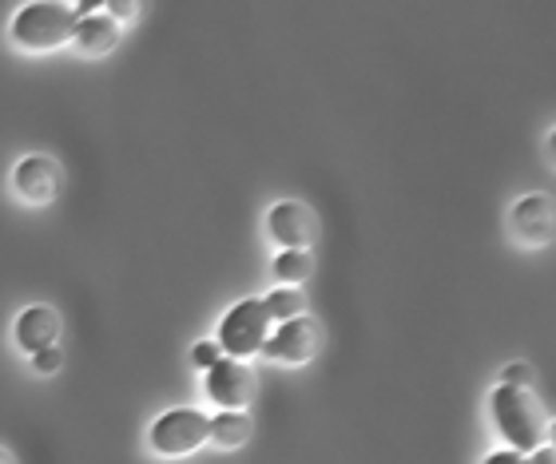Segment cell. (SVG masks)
<instances>
[{"label": "cell", "instance_id": "20", "mask_svg": "<svg viewBox=\"0 0 556 464\" xmlns=\"http://www.w3.org/2000/svg\"><path fill=\"white\" fill-rule=\"evenodd\" d=\"M533 464H553V449H548V444H541V449L533 453Z\"/></svg>", "mask_w": 556, "mask_h": 464}, {"label": "cell", "instance_id": "19", "mask_svg": "<svg viewBox=\"0 0 556 464\" xmlns=\"http://www.w3.org/2000/svg\"><path fill=\"white\" fill-rule=\"evenodd\" d=\"M485 464H529L521 453H513V449H505V453H493V456H485Z\"/></svg>", "mask_w": 556, "mask_h": 464}, {"label": "cell", "instance_id": "4", "mask_svg": "<svg viewBox=\"0 0 556 464\" xmlns=\"http://www.w3.org/2000/svg\"><path fill=\"white\" fill-rule=\"evenodd\" d=\"M207 425L211 421L199 413V409H172L163 413L155 425H151V449L163 456H187L195 453L199 444L207 441Z\"/></svg>", "mask_w": 556, "mask_h": 464}, {"label": "cell", "instance_id": "11", "mask_svg": "<svg viewBox=\"0 0 556 464\" xmlns=\"http://www.w3.org/2000/svg\"><path fill=\"white\" fill-rule=\"evenodd\" d=\"M72 40H76V48L80 52H88V56H104V52H112L119 40V24L108 16V12H88V16H80L76 21V33H72Z\"/></svg>", "mask_w": 556, "mask_h": 464}, {"label": "cell", "instance_id": "5", "mask_svg": "<svg viewBox=\"0 0 556 464\" xmlns=\"http://www.w3.org/2000/svg\"><path fill=\"white\" fill-rule=\"evenodd\" d=\"M323 346V334H318V325L311 318H290L275 330V334L263 341V353L275 361H287V365H302V361H311Z\"/></svg>", "mask_w": 556, "mask_h": 464}, {"label": "cell", "instance_id": "3", "mask_svg": "<svg viewBox=\"0 0 556 464\" xmlns=\"http://www.w3.org/2000/svg\"><path fill=\"white\" fill-rule=\"evenodd\" d=\"M270 337V313L263 298H247V302L231 306L219 325V349L231 353L235 361L263 353V341Z\"/></svg>", "mask_w": 556, "mask_h": 464}, {"label": "cell", "instance_id": "1", "mask_svg": "<svg viewBox=\"0 0 556 464\" xmlns=\"http://www.w3.org/2000/svg\"><path fill=\"white\" fill-rule=\"evenodd\" d=\"M489 413L513 453H533L548 441V413L529 385H497L489 397Z\"/></svg>", "mask_w": 556, "mask_h": 464}, {"label": "cell", "instance_id": "14", "mask_svg": "<svg viewBox=\"0 0 556 464\" xmlns=\"http://www.w3.org/2000/svg\"><path fill=\"white\" fill-rule=\"evenodd\" d=\"M263 306H267L270 322H290V318H302V310H306V298H302L299 291H290V286H278V291H270L267 298H263Z\"/></svg>", "mask_w": 556, "mask_h": 464}, {"label": "cell", "instance_id": "12", "mask_svg": "<svg viewBox=\"0 0 556 464\" xmlns=\"http://www.w3.org/2000/svg\"><path fill=\"white\" fill-rule=\"evenodd\" d=\"M207 437L219 449H239V444H247V437H251V417L247 413H219V417L207 425Z\"/></svg>", "mask_w": 556, "mask_h": 464}, {"label": "cell", "instance_id": "2", "mask_svg": "<svg viewBox=\"0 0 556 464\" xmlns=\"http://www.w3.org/2000/svg\"><path fill=\"white\" fill-rule=\"evenodd\" d=\"M72 33H76V12L68 4H56V0H40V4H28L12 16V40L21 48H33V52H48V48L68 44Z\"/></svg>", "mask_w": 556, "mask_h": 464}, {"label": "cell", "instance_id": "16", "mask_svg": "<svg viewBox=\"0 0 556 464\" xmlns=\"http://www.w3.org/2000/svg\"><path fill=\"white\" fill-rule=\"evenodd\" d=\"M60 349L52 346V349H40V353H33V365H36V373H56L60 370Z\"/></svg>", "mask_w": 556, "mask_h": 464}, {"label": "cell", "instance_id": "21", "mask_svg": "<svg viewBox=\"0 0 556 464\" xmlns=\"http://www.w3.org/2000/svg\"><path fill=\"white\" fill-rule=\"evenodd\" d=\"M0 464H12V456H9V449H0Z\"/></svg>", "mask_w": 556, "mask_h": 464}, {"label": "cell", "instance_id": "9", "mask_svg": "<svg viewBox=\"0 0 556 464\" xmlns=\"http://www.w3.org/2000/svg\"><path fill=\"white\" fill-rule=\"evenodd\" d=\"M56 341H60V313L52 306H28L16 318V346L21 349L40 353V349H52Z\"/></svg>", "mask_w": 556, "mask_h": 464}, {"label": "cell", "instance_id": "18", "mask_svg": "<svg viewBox=\"0 0 556 464\" xmlns=\"http://www.w3.org/2000/svg\"><path fill=\"white\" fill-rule=\"evenodd\" d=\"M108 16H112V21H131V16H136V4H131V0H108Z\"/></svg>", "mask_w": 556, "mask_h": 464}, {"label": "cell", "instance_id": "15", "mask_svg": "<svg viewBox=\"0 0 556 464\" xmlns=\"http://www.w3.org/2000/svg\"><path fill=\"white\" fill-rule=\"evenodd\" d=\"M191 358H195V365H203V370H211L215 361L223 358V349L215 346V341H199L195 349H191Z\"/></svg>", "mask_w": 556, "mask_h": 464}, {"label": "cell", "instance_id": "7", "mask_svg": "<svg viewBox=\"0 0 556 464\" xmlns=\"http://www.w3.org/2000/svg\"><path fill=\"white\" fill-rule=\"evenodd\" d=\"M207 394L211 401H219L223 409H243L251 397H255V373L247 370L243 361L219 358L207 370Z\"/></svg>", "mask_w": 556, "mask_h": 464}, {"label": "cell", "instance_id": "17", "mask_svg": "<svg viewBox=\"0 0 556 464\" xmlns=\"http://www.w3.org/2000/svg\"><path fill=\"white\" fill-rule=\"evenodd\" d=\"M525 382H533V365H525V361L505 365V385H525Z\"/></svg>", "mask_w": 556, "mask_h": 464}, {"label": "cell", "instance_id": "6", "mask_svg": "<svg viewBox=\"0 0 556 464\" xmlns=\"http://www.w3.org/2000/svg\"><path fill=\"white\" fill-rule=\"evenodd\" d=\"M12 186H16V195H21L24 203H52V198L60 195V186H64V171H60V163L48 159V155H28V159L16 163Z\"/></svg>", "mask_w": 556, "mask_h": 464}, {"label": "cell", "instance_id": "13", "mask_svg": "<svg viewBox=\"0 0 556 464\" xmlns=\"http://www.w3.org/2000/svg\"><path fill=\"white\" fill-rule=\"evenodd\" d=\"M311 270H314L311 250H282V255L275 258V279L290 282V286H299V282L311 279Z\"/></svg>", "mask_w": 556, "mask_h": 464}, {"label": "cell", "instance_id": "8", "mask_svg": "<svg viewBox=\"0 0 556 464\" xmlns=\"http://www.w3.org/2000/svg\"><path fill=\"white\" fill-rule=\"evenodd\" d=\"M267 231L287 250H306L314 243V234H318V222H314V210L302 207V203H278L267 215Z\"/></svg>", "mask_w": 556, "mask_h": 464}, {"label": "cell", "instance_id": "10", "mask_svg": "<svg viewBox=\"0 0 556 464\" xmlns=\"http://www.w3.org/2000/svg\"><path fill=\"white\" fill-rule=\"evenodd\" d=\"M553 198L548 195H525L513 207V231L521 234L525 243H548L553 239Z\"/></svg>", "mask_w": 556, "mask_h": 464}]
</instances>
